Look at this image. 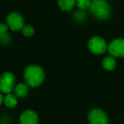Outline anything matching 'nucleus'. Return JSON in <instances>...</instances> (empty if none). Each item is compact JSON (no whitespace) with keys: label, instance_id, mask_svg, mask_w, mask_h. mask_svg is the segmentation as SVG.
I'll return each mask as SVG.
<instances>
[{"label":"nucleus","instance_id":"nucleus-1","mask_svg":"<svg viewBox=\"0 0 124 124\" xmlns=\"http://www.w3.org/2000/svg\"><path fill=\"white\" fill-rule=\"evenodd\" d=\"M25 83L29 88H37L43 83L45 72L43 69L38 65H29L26 66L23 72Z\"/></svg>","mask_w":124,"mask_h":124},{"label":"nucleus","instance_id":"nucleus-2","mask_svg":"<svg viewBox=\"0 0 124 124\" xmlns=\"http://www.w3.org/2000/svg\"><path fill=\"white\" fill-rule=\"evenodd\" d=\"M89 11L96 19L104 21L110 16V7L106 0H93Z\"/></svg>","mask_w":124,"mask_h":124},{"label":"nucleus","instance_id":"nucleus-3","mask_svg":"<svg viewBox=\"0 0 124 124\" xmlns=\"http://www.w3.org/2000/svg\"><path fill=\"white\" fill-rule=\"evenodd\" d=\"M88 48L92 54L96 55L103 54L108 49V45H107L105 40L103 38L99 36L92 37L88 43Z\"/></svg>","mask_w":124,"mask_h":124},{"label":"nucleus","instance_id":"nucleus-4","mask_svg":"<svg viewBox=\"0 0 124 124\" xmlns=\"http://www.w3.org/2000/svg\"><path fill=\"white\" fill-rule=\"evenodd\" d=\"M16 76L10 71H5L0 76V92L2 93H10L16 87Z\"/></svg>","mask_w":124,"mask_h":124},{"label":"nucleus","instance_id":"nucleus-5","mask_svg":"<svg viewBox=\"0 0 124 124\" xmlns=\"http://www.w3.org/2000/svg\"><path fill=\"white\" fill-rule=\"evenodd\" d=\"M6 24L8 27L14 31H21L24 26V18L20 13L18 12H11L6 17Z\"/></svg>","mask_w":124,"mask_h":124},{"label":"nucleus","instance_id":"nucleus-6","mask_svg":"<svg viewBox=\"0 0 124 124\" xmlns=\"http://www.w3.org/2000/svg\"><path fill=\"white\" fill-rule=\"evenodd\" d=\"M89 124H108L109 118L104 110L100 109H93L88 115Z\"/></svg>","mask_w":124,"mask_h":124},{"label":"nucleus","instance_id":"nucleus-7","mask_svg":"<svg viewBox=\"0 0 124 124\" xmlns=\"http://www.w3.org/2000/svg\"><path fill=\"white\" fill-rule=\"evenodd\" d=\"M108 51L113 57H124V38H116L108 45Z\"/></svg>","mask_w":124,"mask_h":124},{"label":"nucleus","instance_id":"nucleus-8","mask_svg":"<svg viewBox=\"0 0 124 124\" xmlns=\"http://www.w3.org/2000/svg\"><path fill=\"white\" fill-rule=\"evenodd\" d=\"M38 116L32 110H26L20 116V124H38Z\"/></svg>","mask_w":124,"mask_h":124},{"label":"nucleus","instance_id":"nucleus-9","mask_svg":"<svg viewBox=\"0 0 124 124\" xmlns=\"http://www.w3.org/2000/svg\"><path fill=\"white\" fill-rule=\"evenodd\" d=\"M28 92H29V87L26 83H19L15 87L14 94L17 98L23 99L28 94Z\"/></svg>","mask_w":124,"mask_h":124},{"label":"nucleus","instance_id":"nucleus-10","mask_svg":"<svg viewBox=\"0 0 124 124\" xmlns=\"http://www.w3.org/2000/svg\"><path fill=\"white\" fill-rule=\"evenodd\" d=\"M57 4L62 11H70L76 6V0H58Z\"/></svg>","mask_w":124,"mask_h":124},{"label":"nucleus","instance_id":"nucleus-11","mask_svg":"<svg viewBox=\"0 0 124 124\" xmlns=\"http://www.w3.org/2000/svg\"><path fill=\"white\" fill-rule=\"evenodd\" d=\"M102 66L106 71H113L116 66V61L113 56H106L102 60Z\"/></svg>","mask_w":124,"mask_h":124},{"label":"nucleus","instance_id":"nucleus-12","mask_svg":"<svg viewBox=\"0 0 124 124\" xmlns=\"http://www.w3.org/2000/svg\"><path fill=\"white\" fill-rule=\"evenodd\" d=\"M17 99L18 98L14 93H7L6 96L4 97V103L9 109H14V108H16V105H17V103H18Z\"/></svg>","mask_w":124,"mask_h":124},{"label":"nucleus","instance_id":"nucleus-13","mask_svg":"<svg viewBox=\"0 0 124 124\" xmlns=\"http://www.w3.org/2000/svg\"><path fill=\"white\" fill-rule=\"evenodd\" d=\"M21 31V33H22L25 37H26V38H31L35 33L34 27L30 24L24 25V26H23Z\"/></svg>","mask_w":124,"mask_h":124},{"label":"nucleus","instance_id":"nucleus-14","mask_svg":"<svg viewBox=\"0 0 124 124\" xmlns=\"http://www.w3.org/2000/svg\"><path fill=\"white\" fill-rule=\"evenodd\" d=\"M91 3V0H76V6L80 10H86L89 9Z\"/></svg>","mask_w":124,"mask_h":124},{"label":"nucleus","instance_id":"nucleus-15","mask_svg":"<svg viewBox=\"0 0 124 124\" xmlns=\"http://www.w3.org/2000/svg\"><path fill=\"white\" fill-rule=\"evenodd\" d=\"M86 18H87V15L84 10H80V9H78V11H76V12L73 14V19H74L75 21H77V22H83V21H84L85 20H86Z\"/></svg>","mask_w":124,"mask_h":124},{"label":"nucleus","instance_id":"nucleus-16","mask_svg":"<svg viewBox=\"0 0 124 124\" xmlns=\"http://www.w3.org/2000/svg\"><path fill=\"white\" fill-rule=\"evenodd\" d=\"M11 35L8 31L0 33V43L2 45H9L11 43Z\"/></svg>","mask_w":124,"mask_h":124},{"label":"nucleus","instance_id":"nucleus-17","mask_svg":"<svg viewBox=\"0 0 124 124\" xmlns=\"http://www.w3.org/2000/svg\"><path fill=\"white\" fill-rule=\"evenodd\" d=\"M4 95H3V93H1V92H0V105H1L3 103H4Z\"/></svg>","mask_w":124,"mask_h":124}]
</instances>
